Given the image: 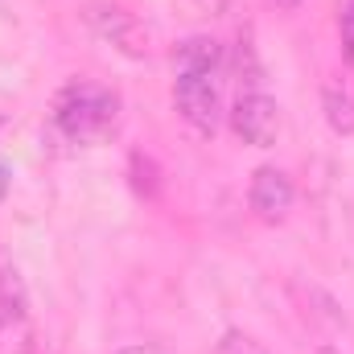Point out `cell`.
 <instances>
[{
    "label": "cell",
    "instance_id": "cell-1",
    "mask_svg": "<svg viewBox=\"0 0 354 354\" xmlns=\"http://www.w3.org/2000/svg\"><path fill=\"white\" fill-rule=\"evenodd\" d=\"M124 99L95 79H71L54 95V128L71 145H103L120 132Z\"/></svg>",
    "mask_w": 354,
    "mask_h": 354
},
{
    "label": "cell",
    "instance_id": "cell-2",
    "mask_svg": "<svg viewBox=\"0 0 354 354\" xmlns=\"http://www.w3.org/2000/svg\"><path fill=\"white\" fill-rule=\"evenodd\" d=\"M174 107L198 136H214L218 124H223L218 71H177L174 75Z\"/></svg>",
    "mask_w": 354,
    "mask_h": 354
},
{
    "label": "cell",
    "instance_id": "cell-3",
    "mask_svg": "<svg viewBox=\"0 0 354 354\" xmlns=\"http://www.w3.org/2000/svg\"><path fill=\"white\" fill-rule=\"evenodd\" d=\"M0 354H37L29 292H25V280L12 264L0 268Z\"/></svg>",
    "mask_w": 354,
    "mask_h": 354
},
{
    "label": "cell",
    "instance_id": "cell-4",
    "mask_svg": "<svg viewBox=\"0 0 354 354\" xmlns=\"http://www.w3.org/2000/svg\"><path fill=\"white\" fill-rule=\"evenodd\" d=\"M227 120H231V132L243 145H252V149H272L276 136H280V103L260 87L239 91V99L231 103Z\"/></svg>",
    "mask_w": 354,
    "mask_h": 354
},
{
    "label": "cell",
    "instance_id": "cell-5",
    "mask_svg": "<svg viewBox=\"0 0 354 354\" xmlns=\"http://www.w3.org/2000/svg\"><path fill=\"white\" fill-rule=\"evenodd\" d=\"M87 25L103 37L111 41L115 50H124L128 58H149V29L120 4H91L87 8Z\"/></svg>",
    "mask_w": 354,
    "mask_h": 354
},
{
    "label": "cell",
    "instance_id": "cell-6",
    "mask_svg": "<svg viewBox=\"0 0 354 354\" xmlns=\"http://www.w3.org/2000/svg\"><path fill=\"white\" fill-rule=\"evenodd\" d=\"M292 202H297V185H292V177L284 174V169H276V165H260V169L252 174L248 206H252V214H256L260 223H268V227L284 223L288 210H292Z\"/></svg>",
    "mask_w": 354,
    "mask_h": 354
},
{
    "label": "cell",
    "instance_id": "cell-7",
    "mask_svg": "<svg viewBox=\"0 0 354 354\" xmlns=\"http://www.w3.org/2000/svg\"><path fill=\"white\" fill-rule=\"evenodd\" d=\"M223 41L206 37V33H194L185 41L174 46V75L177 71H223Z\"/></svg>",
    "mask_w": 354,
    "mask_h": 354
},
{
    "label": "cell",
    "instance_id": "cell-8",
    "mask_svg": "<svg viewBox=\"0 0 354 354\" xmlns=\"http://www.w3.org/2000/svg\"><path fill=\"white\" fill-rule=\"evenodd\" d=\"M322 111H326V124L338 132V136H354V91L338 79H330L322 87Z\"/></svg>",
    "mask_w": 354,
    "mask_h": 354
},
{
    "label": "cell",
    "instance_id": "cell-9",
    "mask_svg": "<svg viewBox=\"0 0 354 354\" xmlns=\"http://www.w3.org/2000/svg\"><path fill=\"white\" fill-rule=\"evenodd\" d=\"M128 174H132V189L140 194V198H157V189H161V169H157V161L153 157H145V153H132L128 157Z\"/></svg>",
    "mask_w": 354,
    "mask_h": 354
},
{
    "label": "cell",
    "instance_id": "cell-10",
    "mask_svg": "<svg viewBox=\"0 0 354 354\" xmlns=\"http://www.w3.org/2000/svg\"><path fill=\"white\" fill-rule=\"evenodd\" d=\"M218 354H272L260 342V338H252V334H243L239 326H231L227 334H223V342H218Z\"/></svg>",
    "mask_w": 354,
    "mask_h": 354
},
{
    "label": "cell",
    "instance_id": "cell-11",
    "mask_svg": "<svg viewBox=\"0 0 354 354\" xmlns=\"http://www.w3.org/2000/svg\"><path fill=\"white\" fill-rule=\"evenodd\" d=\"M338 33H342V54L354 62V0H346L338 12Z\"/></svg>",
    "mask_w": 354,
    "mask_h": 354
},
{
    "label": "cell",
    "instance_id": "cell-12",
    "mask_svg": "<svg viewBox=\"0 0 354 354\" xmlns=\"http://www.w3.org/2000/svg\"><path fill=\"white\" fill-rule=\"evenodd\" d=\"M115 354H165L161 346H153V342H132V346H120Z\"/></svg>",
    "mask_w": 354,
    "mask_h": 354
},
{
    "label": "cell",
    "instance_id": "cell-13",
    "mask_svg": "<svg viewBox=\"0 0 354 354\" xmlns=\"http://www.w3.org/2000/svg\"><path fill=\"white\" fill-rule=\"evenodd\" d=\"M8 185H12V169L0 161V202H4V194H8Z\"/></svg>",
    "mask_w": 354,
    "mask_h": 354
},
{
    "label": "cell",
    "instance_id": "cell-14",
    "mask_svg": "<svg viewBox=\"0 0 354 354\" xmlns=\"http://www.w3.org/2000/svg\"><path fill=\"white\" fill-rule=\"evenodd\" d=\"M317 354H342L338 346H317Z\"/></svg>",
    "mask_w": 354,
    "mask_h": 354
},
{
    "label": "cell",
    "instance_id": "cell-15",
    "mask_svg": "<svg viewBox=\"0 0 354 354\" xmlns=\"http://www.w3.org/2000/svg\"><path fill=\"white\" fill-rule=\"evenodd\" d=\"M276 4H284V8H297V4H301V0H276Z\"/></svg>",
    "mask_w": 354,
    "mask_h": 354
}]
</instances>
